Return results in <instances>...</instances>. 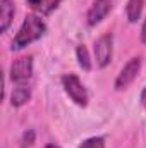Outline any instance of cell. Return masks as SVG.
Masks as SVG:
<instances>
[{
	"instance_id": "6da1fadb",
	"label": "cell",
	"mask_w": 146,
	"mask_h": 148,
	"mask_svg": "<svg viewBox=\"0 0 146 148\" xmlns=\"http://www.w3.org/2000/svg\"><path fill=\"white\" fill-rule=\"evenodd\" d=\"M46 33V24L41 21V17H38L36 14H28L23 26L19 28L16 38L12 40V50H21L24 47H28L29 43L36 41Z\"/></svg>"
},
{
	"instance_id": "7a4b0ae2",
	"label": "cell",
	"mask_w": 146,
	"mask_h": 148,
	"mask_svg": "<svg viewBox=\"0 0 146 148\" xmlns=\"http://www.w3.org/2000/svg\"><path fill=\"white\" fill-rule=\"evenodd\" d=\"M62 86H64L65 93L72 98V102H76L81 107L88 105V91L76 74H65L62 77Z\"/></svg>"
},
{
	"instance_id": "3957f363",
	"label": "cell",
	"mask_w": 146,
	"mask_h": 148,
	"mask_svg": "<svg viewBox=\"0 0 146 148\" xmlns=\"http://www.w3.org/2000/svg\"><path fill=\"white\" fill-rule=\"evenodd\" d=\"M33 76V57H21L10 66V79L16 84H26Z\"/></svg>"
},
{
	"instance_id": "277c9868",
	"label": "cell",
	"mask_w": 146,
	"mask_h": 148,
	"mask_svg": "<svg viewBox=\"0 0 146 148\" xmlns=\"http://www.w3.org/2000/svg\"><path fill=\"white\" fill-rule=\"evenodd\" d=\"M139 71H141V57H132L122 67L120 74L117 76V79H115V90H126L138 77Z\"/></svg>"
},
{
	"instance_id": "5b68a950",
	"label": "cell",
	"mask_w": 146,
	"mask_h": 148,
	"mask_svg": "<svg viewBox=\"0 0 146 148\" xmlns=\"http://www.w3.org/2000/svg\"><path fill=\"white\" fill-rule=\"evenodd\" d=\"M112 50H113V36L107 33L95 41V57L98 67H107L112 60Z\"/></svg>"
},
{
	"instance_id": "8992f818",
	"label": "cell",
	"mask_w": 146,
	"mask_h": 148,
	"mask_svg": "<svg viewBox=\"0 0 146 148\" xmlns=\"http://www.w3.org/2000/svg\"><path fill=\"white\" fill-rule=\"evenodd\" d=\"M110 10H112V0H95L88 10V24L95 26L102 23Z\"/></svg>"
},
{
	"instance_id": "52a82bcc",
	"label": "cell",
	"mask_w": 146,
	"mask_h": 148,
	"mask_svg": "<svg viewBox=\"0 0 146 148\" xmlns=\"http://www.w3.org/2000/svg\"><path fill=\"white\" fill-rule=\"evenodd\" d=\"M14 2L12 0H0V33H5L14 19Z\"/></svg>"
},
{
	"instance_id": "ba28073f",
	"label": "cell",
	"mask_w": 146,
	"mask_h": 148,
	"mask_svg": "<svg viewBox=\"0 0 146 148\" xmlns=\"http://www.w3.org/2000/svg\"><path fill=\"white\" fill-rule=\"evenodd\" d=\"M60 2L62 0H28V5L38 14L48 16L60 5Z\"/></svg>"
},
{
	"instance_id": "9c48e42d",
	"label": "cell",
	"mask_w": 146,
	"mask_h": 148,
	"mask_svg": "<svg viewBox=\"0 0 146 148\" xmlns=\"http://www.w3.org/2000/svg\"><path fill=\"white\" fill-rule=\"evenodd\" d=\"M31 98V90L26 86V84H17L10 95V103L14 107H21L24 103H28Z\"/></svg>"
},
{
	"instance_id": "30bf717a",
	"label": "cell",
	"mask_w": 146,
	"mask_h": 148,
	"mask_svg": "<svg viewBox=\"0 0 146 148\" xmlns=\"http://www.w3.org/2000/svg\"><path fill=\"white\" fill-rule=\"evenodd\" d=\"M143 5H145V0H129L127 2V19L129 23H136L139 17H141V12H143Z\"/></svg>"
},
{
	"instance_id": "8fae6325",
	"label": "cell",
	"mask_w": 146,
	"mask_h": 148,
	"mask_svg": "<svg viewBox=\"0 0 146 148\" xmlns=\"http://www.w3.org/2000/svg\"><path fill=\"white\" fill-rule=\"evenodd\" d=\"M76 55H77V60H79V66L84 69V71H89L91 69V60H89V55H88V50L84 45H79L76 48Z\"/></svg>"
},
{
	"instance_id": "7c38bea8",
	"label": "cell",
	"mask_w": 146,
	"mask_h": 148,
	"mask_svg": "<svg viewBox=\"0 0 146 148\" xmlns=\"http://www.w3.org/2000/svg\"><path fill=\"white\" fill-rule=\"evenodd\" d=\"M79 148H105V140L103 138H89L83 141Z\"/></svg>"
},
{
	"instance_id": "4fadbf2b",
	"label": "cell",
	"mask_w": 146,
	"mask_h": 148,
	"mask_svg": "<svg viewBox=\"0 0 146 148\" xmlns=\"http://www.w3.org/2000/svg\"><path fill=\"white\" fill-rule=\"evenodd\" d=\"M33 141H35V133L33 131H26L24 138H23V145H33Z\"/></svg>"
},
{
	"instance_id": "5bb4252c",
	"label": "cell",
	"mask_w": 146,
	"mask_h": 148,
	"mask_svg": "<svg viewBox=\"0 0 146 148\" xmlns=\"http://www.w3.org/2000/svg\"><path fill=\"white\" fill-rule=\"evenodd\" d=\"M141 41L146 43V19H145V23H143V28H141Z\"/></svg>"
},
{
	"instance_id": "9a60e30c",
	"label": "cell",
	"mask_w": 146,
	"mask_h": 148,
	"mask_svg": "<svg viewBox=\"0 0 146 148\" xmlns=\"http://www.w3.org/2000/svg\"><path fill=\"white\" fill-rule=\"evenodd\" d=\"M141 103L145 105V109H146V88L143 90V93H141Z\"/></svg>"
},
{
	"instance_id": "2e32d148",
	"label": "cell",
	"mask_w": 146,
	"mask_h": 148,
	"mask_svg": "<svg viewBox=\"0 0 146 148\" xmlns=\"http://www.w3.org/2000/svg\"><path fill=\"white\" fill-rule=\"evenodd\" d=\"M45 148H60V147H57V145H46Z\"/></svg>"
}]
</instances>
